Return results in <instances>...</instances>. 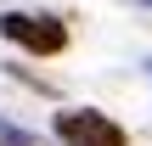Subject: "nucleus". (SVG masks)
Returning <instances> with one entry per match:
<instances>
[{"label": "nucleus", "mask_w": 152, "mask_h": 146, "mask_svg": "<svg viewBox=\"0 0 152 146\" xmlns=\"http://www.w3.org/2000/svg\"><path fill=\"white\" fill-rule=\"evenodd\" d=\"M0 34H6L11 45L34 51V56H56V51L68 45V23H62V17H45V11H6V17H0Z\"/></svg>", "instance_id": "nucleus-1"}, {"label": "nucleus", "mask_w": 152, "mask_h": 146, "mask_svg": "<svg viewBox=\"0 0 152 146\" xmlns=\"http://www.w3.org/2000/svg\"><path fill=\"white\" fill-rule=\"evenodd\" d=\"M56 141H62V146H130L124 129H118L107 113H90V107L56 113Z\"/></svg>", "instance_id": "nucleus-2"}, {"label": "nucleus", "mask_w": 152, "mask_h": 146, "mask_svg": "<svg viewBox=\"0 0 152 146\" xmlns=\"http://www.w3.org/2000/svg\"><path fill=\"white\" fill-rule=\"evenodd\" d=\"M147 6H152V0H147Z\"/></svg>", "instance_id": "nucleus-3"}, {"label": "nucleus", "mask_w": 152, "mask_h": 146, "mask_svg": "<svg viewBox=\"0 0 152 146\" xmlns=\"http://www.w3.org/2000/svg\"><path fill=\"white\" fill-rule=\"evenodd\" d=\"M0 146H6V141H0Z\"/></svg>", "instance_id": "nucleus-4"}]
</instances>
